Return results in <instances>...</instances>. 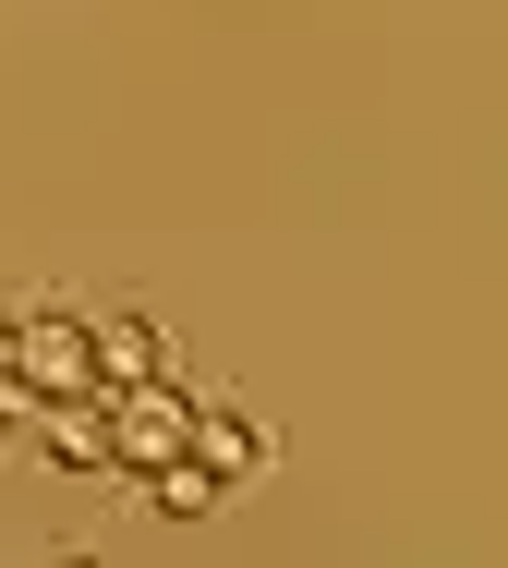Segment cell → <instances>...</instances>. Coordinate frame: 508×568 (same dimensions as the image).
<instances>
[{"label": "cell", "instance_id": "obj_2", "mask_svg": "<svg viewBox=\"0 0 508 568\" xmlns=\"http://www.w3.org/2000/svg\"><path fill=\"white\" fill-rule=\"evenodd\" d=\"M182 424H194V399H182L170 375L110 387V471H158V459H182Z\"/></svg>", "mask_w": 508, "mask_h": 568}, {"label": "cell", "instance_id": "obj_4", "mask_svg": "<svg viewBox=\"0 0 508 568\" xmlns=\"http://www.w3.org/2000/svg\"><path fill=\"white\" fill-rule=\"evenodd\" d=\"M182 448H194L206 471H219V484H231V496H243L254 471H266V424H254V412H231V399H194V424H182Z\"/></svg>", "mask_w": 508, "mask_h": 568}, {"label": "cell", "instance_id": "obj_5", "mask_svg": "<svg viewBox=\"0 0 508 568\" xmlns=\"http://www.w3.org/2000/svg\"><path fill=\"white\" fill-rule=\"evenodd\" d=\"M85 351H98V387H145L158 363H170V339H158V315H85Z\"/></svg>", "mask_w": 508, "mask_h": 568}, {"label": "cell", "instance_id": "obj_1", "mask_svg": "<svg viewBox=\"0 0 508 568\" xmlns=\"http://www.w3.org/2000/svg\"><path fill=\"white\" fill-rule=\"evenodd\" d=\"M0 375H12L24 399H73V387H98V351H85V315H61V303L12 315V351H0Z\"/></svg>", "mask_w": 508, "mask_h": 568}, {"label": "cell", "instance_id": "obj_6", "mask_svg": "<svg viewBox=\"0 0 508 568\" xmlns=\"http://www.w3.org/2000/svg\"><path fill=\"white\" fill-rule=\"evenodd\" d=\"M145 508H158V520H206V508H231V484L182 448V459H158V471H145Z\"/></svg>", "mask_w": 508, "mask_h": 568}, {"label": "cell", "instance_id": "obj_3", "mask_svg": "<svg viewBox=\"0 0 508 568\" xmlns=\"http://www.w3.org/2000/svg\"><path fill=\"white\" fill-rule=\"evenodd\" d=\"M24 424H37V448L61 459V471H110V387H73V399H37Z\"/></svg>", "mask_w": 508, "mask_h": 568}]
</instances>
